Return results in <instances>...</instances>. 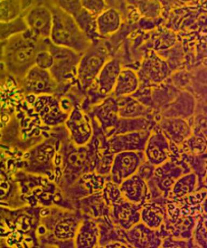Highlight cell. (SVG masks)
<instances>
[{"label":"cell","mask_w":207,"mask_h":248,"mask_svg":"<svg viewBox=\"0 0 207 248\" xmlns=\"http://www.w3.org/2000/svg\"><path fill=\"white\" fill-rule=\"evenodd\" d=\"M52 13L50 40L53 44L83 54L89 46L88 37L77 25L74 18L53 1H46Z\"/></svg>","instance_id":"cell-1"},{"label":"cell","mask_w":207,"mask_h":248,"mask_svg":"<svg viewBox=\"0 0 207 248\" xmlns=\"http://www.w3.org/2000/svg\"><path fill=\"white\" fill-rule=\"evenodd\" d=\"M46 41L37 40L28 30L14 35L6 41L3 61L10 65L28 66L35 63L38 51L47 48Z\"/></svg>","instance_id":"cell-2"},{"label":"cell","mask_w":207,"mask_h":248,"mask_svg":"<svg viewBox=\"0 0 207 248\" xmlns=\"http://www.w3.org/2000/svg\"><path fill=\"white\" fill-rule=\"evenodd\" d=\"M191 171L189 165L181 158V156H174L165 163L156 167L152 178L147 182L155 186L162 198L167 199L177 180L182 175Z\"/></svg>","instance_id":"cell-3"},{"label":"cell","mask_w":207,"mask_h":248,"mask_svg":"<svg viewBox=\"0 0 207 248\" xmlns=\"http://www.w3.org/2000/svg\"><path fill=\"white\" fill-rule=\"evenodd\" d=\"M24 18L32 36L39 40L50 39L52 16L46 1H34L24 14Z\"/></svg>","instance_id":"cell-4"},{"label":"cell","mask_w":207,"mask_h":248,"mask_svg":"<svg viewBox=\"0 0 207 248\" xmlns=\"http://www.w3.org/2000/svg\"><path fill=\"white\" fill-rule=\"evenodd\" d=\"M145 160L156 167L170 160L173 156V144L157 125L151 131L143 151Z\"/></svg>","instance_id":"cell-5"},{"label":"cell","mask_w":207,"mask_h":248,"mask_svg":"<svg viewBox=\"0 0 207 248\" xmlns=\"http://www.w3.org/2000/svg\"><path fill=\"white\" fill-rule=\"evenodd\" d=\"M145 160L143 152H122L115 154L110 170L111 179L120 185L125 180L136 174Z\"/></svg>","instance_id":"cell-6"},{"label":"cell","mask_w":207,"mask_h":248,"mask_svg":"<svg viewBox=\"0 0 207 248\" xmlns=\"http://www.w3.org/2000/svg\"><path fill=\"white\" fill-rule=\"evenodd\" d=\"M142 206V204L129 202L122 197L111 207L112 223L122 230H129L141 222Z\"/></svg>","instance_id":"cell-7"},{"label":"cell","mask_w":207,"mask_h":248,"mask_svg":"<svg viewBox=\"0 0 207 248\" xmlns=\"http://www.w3.org/2000/svg\"><path fill=\"white\" fill-rule=\"evenodd\" d=\"M123 233L130 248H161L163 239L160 229L152 230L142 222L128 230H123Z\"/></svg>","instance_id":"cell-8"},{"label":"cell","mask_w":207,"mask_h":248,"mask_svg":"<svg viewBox=\"0 0 207 248\" xmlns=\"http://www.w3.org/2000/svg\"><path fill=\"white\" fill-rule=\"evenodd\" d=\"M152 130L131 132L109 138L113 154L122 152H143Z\"/></svg>","instance_id":"cell-9"},{"label":"cell","mask_w":207,"mask_h":248,"mask_svg":"<svg viewBox=\"0 0 207 248\" xmlns=\"http://www.w3.org/2000/svg\"><path fill=\"white\" fill-rule=\"evenodd\" d=\"M192 125L184 118L179 117L165 118L157 124L168 139L179 147L192 135Z\"/></svg>","instance_id":"cell-10"},{"label":"cell","mask_w":207,"mask_h":248,"mask_svg":"<svg viewBox=\"0 0 207 248\" xmlns=\"http://www.w3.org/2000/svg\"><path fill=\"white\" fill-rule=\"evenodd\" d=\"M119 186L122 197L129 202L143 205L151 200L147 181L137 173L125 180Z\"/></svg>","instance_id":"cell-11"},{"label":"cell","mask_w":207,"mask_h":248,"mask_svg":"<svg viewBox=\"0 0 207 248\" xmlns=\"http://www.w3.org/2000/svg\"><path fill=\"white\" fill-rule=\"evenodd\" d=\"M159 199L151 200L143 205L141 211V222L152 230H159L167 216L166 202Z\"/></svg>","instance_id":"cell-12"},{"label":"cell","mask_w":207,"mask_h":248,"mask_svg":"<svg viewBox=\"0 0 207 248\" xmlns=\"http://www.w3.org/2000/svg\"><path fill=\"white\" fill-rule=\"evenodd\" d=\"M198 179L197 175L191 171L183 175L178 179L173 186L168 199L179 202L190 194L196 191Z\"/></svg>","instance_id":"cell-13"},{"label":"cell","mask_w":207,"mask_h":248,"mask_svg":"<svg viewBox=\"0 0 207 248\" xmlns=\"http://www.w3.org/2000/svg\"><path fill=\"white\" fill-rule=\"evenodd\" d=\"M138 76L131 70L120 71L113 90L115 96L122 97L136 93L139 87Z\"/></svg>","instance_id":"cell-14"},{"label":"cell","mask_w":207,"mask_h":248,"mask_svg":"<svg viewBox=\"0 0 207 248\" xmlns=\"http://www.w3.org/2000/svg\"><path fill=\"white\" fill-rule=\"evenodd\" d=\"M34 1L6 0L0 1V22H10L23 15Z\"/></svg>","instance_id":"cell-15"},{"label":"cell","mask_w":207,"mask_h":248,"mask_svg":"<svg viewBox=\"0 0 207 248\" xmlns=\"http://www.w3.org/2000/svg\"><path fill=\"white\" fill-rule=\"evenodd\" d=\"M181 158L189 165L197 176L198 185L196 190L207 189V152L200 155L182 154Z\"/></svg>","instance_id":"cell-16"},{"label":"cell","mask_w":207,"mask_h":248,"mask_svg":"<svg viewBox=\"0 0 207 248\" xmlns=\"http://www.w3.org/2000/svg\"><path fill=\"white\" fill-rule=\"evenodd\" d=\"M120 71L119 65L115 62H110L104 66L98 78L101 93L107 94L114 90Z\"/></svg>","instance_id":"cell-17"},{"label":"cell","mask_w":207,"mask_h":248,"mask_svg":"<svg viewBox=\"0 0 207 248\" xmlns=\"http://www.w3.org/2000/svg\"><path fill=\"white\" fill-rule=\"evenodd\" d=\"M83 56L81 59V72L84 78L88 80L93 78L104 63L103 58L100 55L98 52L89 51Z\"/></svg>","instance_id":"cell-18"},{"label":"cell","mask_w":207,"mask_h":248,"mask_svg":"<svg viewBox=\"0 0 207 248\" xmlns=\"http://www.w3.org/2000/svg\"><path fill=\"white\" fill-rule=\"evenodd\" d=\"M119 21L117 13L109 10L100 14L96 21V26L100 34L107 35L117 30Z\"/></svg>","instance_id":"cell-19"},{"label":"cell","mask_w":207,"mask_h":248,"mask_svg":"<svg viewBox=\"0 0 207 248\" xmlns=\"http://www.w3.org/2000/svg\"><path fill=\"white\" fill-rule=\"evenodd\" d=\"M24 14L16 20L10 22H0V41L7 40L9 38L28 30Z\"/></svg>","instance_id":"cell-20"},{"label":"cell","mask_w":207,"mask_h":248,"mask_svg":"<svg viewBox=\"0 0 207 248\" xmlns=\"http://www.w3.org/2000/svg\"><path fill=\"white\" fill-rule=\"evenodd\" d=\"M181 154L200 155L207 151V138L192 135L180 147Z\"/></svg>","instance_id":"cell-21"},{"label":"cell","mask_w":207,"mask_h":248,"mask_svg":"<svg viewBox=\"0 0 207 248\" xmlns=\"http://www.w3.org/2000/svg\"><path fill=\"white\" fill-rule=\"evenodd\" d=\"M207 213L200 215L197 218L192 232V240L196 247L207 248Z\"/></svg>","instance_id":"cell-22"},{"label":"cell","mask_w":207,"mask_h":248,"mask_svg":"<svg viewBox=\"0 0 207 248\" xmlns=\"http://www.w3.org/2000/svg\"><path fill=\"white\" fill-rule=\"evenodd\" d=\"M104 190L106 202L110 207L122 197L119 185L113 182L111 179L105 183Z\"/></svg>","instance_id":"cell-23"},{"label":"cell","mask_w":207,"mask_h":248,"mask_svg":"<svg viewBox=\"0 0 207 248\" xmlns=\"http://www.w3.org/2000/svg\"><path fill=\"white\" fill-rule=\"evenodd\" d=\"M196 247L192 238H176L169 236L163 238L161 248H194Z\"/></svg>","instance_id":"cell-24"},{"label":"cell","mask_w":207,"mask_h":248,"mask_svg":"<svg viewBox=\"0 0 207 248\" xmlns=\"http://www.w3.org/2000/svg\"><path fill=\"white\" fill-rule=\"evenodd\" d=\"M35 64L42 69L52 67L54 64V59L47 48L38 51L35 57Z\"/></svg>","instance_id":"cell-25"},{"label":"cell","mask_w":207,"mask_h":248,"mask_svg":"<svg viewBox=\"0 0 207 248\" xmlns=\"http://www.w3.org/2000/svg\"><path fill=\"white\" fill-rule=\"evenodd\" d=\"M155 168L156 166L148 163L145 160L139 167L137 174L144 180L148 181L152 178Z\"/></svg>","instance_id":"cell-26"},{"label":"cell","mask_w":207,"mask_h":248,"mask_svg":"<svg viewBox=\"0 0 207 248\" xmlns=\"http://www.w3.org/2000/svg\"><path fill=\"white\" fill-rule=\"evenodd\" d=\"M81 4L83 7L91 14H97L99 15L104 7L103 2L99 1H82Z\"/></svg>","instance_id":"cell-27"},{"label":"cell","mask_w":207,"mask_h":248,"mask_svg":"<svg viewBox=\"0 0 207 248\" xmlns=\"http://www.w3.org/2000/svg\"><path fill=\"white\" fill-rule=\"evenodd\" d=\"M27 220V218H22L20 222L17 223V227H18V228L21 229L22 230H28V229L30 228V225H29Z\"/></svg>","instance_id":"cell-28"},{"label":"cell","mask_w":207,"mask_h":248,"mask_svg":"<svg viewBox=\"0 0 207 248\" xmlns=\"http://www.w3.org/2000/svg\"><path fill=\"white\" fill-rule=\"evenodd\" d=\"M6 41L7 40L0 41V63L3 61L4 46L6 45Z\"/></svg>","instance_id":"cell-29"},{"label":"cell","mask_w":207,"mask_h":248,"mask_svg":"<svg viewBox=\"0 0 207 248\" xmlns=\"http://www.w3.org/2000/svg\"><path fill=\"white\" fill-rule=\"evenodd\" d=\"M50 211L49 209H44L41 210L40 212V215L42 217H45L48 216H49L50 214Z\"/></svg>","instance_id":"cell-30"}]
</instances>
